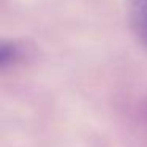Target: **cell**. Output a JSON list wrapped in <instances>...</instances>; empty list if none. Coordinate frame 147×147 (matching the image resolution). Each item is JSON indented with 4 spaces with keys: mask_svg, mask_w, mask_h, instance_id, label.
I'll use <instances>...</instances> for the list:
<instances>
[{
    "mask_svg": "<svg viewBox=\"0 0 147 147\" xmlns=\"http://www.w3.org/2000/svg\"><path fill=\"white\" fill-rule=\"evenodd\" d=\"M127 14L136 41L147 49V0H127Z\"/></svg>",
    "mask_w": 147,
    "mask_h": 147,
    "instance_id": "cell-1",
    "label": "cell"
},
{
    "mask_svg": "<svg viewBox=\"0 0 147 147\" xmlns=\"http://www.w3.org/2000/svg\"><path fill=\"white\" fill-rule=\"evenodd\" d=\"M29 46L19 40H3L0 45V68L3 71L22 65L29 60Z\"/></svg>",
    "mask_w": 147,
    "mask_h": 147,
    "instance_id": "cell-2",
    "label": "cell"
}]
</instances>
